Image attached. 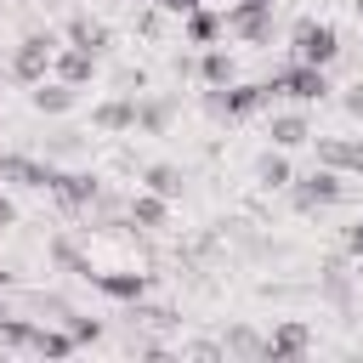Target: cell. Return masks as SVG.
Masks as SVG:
<instances>
[{
	"label": "cell",
	"mask_w": 363,
	"mask_h": 363,
	"mask_svg": "<svg viewBox=\"0 0 363 363\" xmlns=\"http://www.w3.org/2000/svg\"><path fill=\"white\" fill-rule=\"evenodd\" d=\"M340 108H346L352 119H363V79H357L352 91H340Z\"/></svg>",
	"instance_id": "obj_29"
},
{
	"label": "cell",
	"mask_w": 363,
	"mask_h": 363,
	"mask_svg": "<svg viewBox=\"0 0 363 363\" xmlns=\"http://www.w3.org/2000/svg\"><path fill=\"white\" fill-rule=\"evenodd\" d=\"M28 352H34V357H74V352H79V340H74L68 329L34 323V340H28Z\"/></svg>",
	"instance_id": "obj_20"
},
{
	"label": "cell",
	"mask_w": 363,
	"mask_h": 363,
	"mask_svg": "<svg viewBox=\"0 0 363 363\" xmlns=\"http://www.w3.org/2000/svg\"><path fill=\"white\" fill-rule=\"evenodd\" d=\"M221 28H227V34H238V40H250V45H267V40H272V6L233 0V6H227V17H221Z\"/></svg>",
	"instance_id": "obj_7"
},
{
	"label": "cell",
	"mask_w": 363,
	"mask_h": 363,
	"mask_svg": "<svg viewBox=\"0 0 363 363\" xmlns=\"http://www.w3.org/2000/svg\"><path fill=\"white\" fill-rule=\"evenodd\" d=\"M62 45H79V51L102 57V51H108V23L91 17V11H74V17L62 23Z\"/></svg>",
	"instance_id": "obj_12"
},
{
	"label": "cell",
	"mask_w": 363,
	"mask_h": 363,
	"mask_svg": "<svg viewBox=\"0 0 363 363\" xmlns=\"http://www.w3.org/2000/svg\"><path fill=\"white\" fill-rule=\"evenodd\" d=\"M79 147H85V136H74V130L51 136V153H57V159H68V153H79Z\"/></svg>",
	"instance_id": "obj_28"
},
{
	"label": "cell",
	"mask_w": 363,
	"mask_h": 363,
	"mask_svg": "<svg viewBox=\"0 0 363 363\" xmlns=\"http://www.w3.org/2000/svg\"><path fill=\"white\" fill-rule=\"evenodd\" d=\"M267 96H289V102H323L329 96V68H312V62H301V57H289L272 79H267Z\"/></svg>",
	"instance_id": "obj_1"
},
{
	"label": "cell",
	"mask_w": 363,
	"mask_h": 363,
	"mask_svg": "<svg viewBox=\"0 0 363 363\" xmlns=\"http://www.w3.org/2000/svg\"><path fill=\"white\" fill-rule=\"evenodd\" d=\"M267 136H272V147H284V153H289V147L312 142V119H306L301 108H295V113H272V119H267Z\"/></svg>",
	"instance_id": "obj_17"
},
{
	"label": "cell",
	"mask_w": 363,
	"mask_h": 363,
	"mask_svg": "<svg viewBox=\"0 0 363 363\" xmlns=\"http://www.w3.org/2000/svg\"><path fill=\"white\" fill-rule=\"evenodd\" d=\"M289 45H295V57H301V62L329 68V62L340 57V28H335V23H318V17H301V23H295V34H289Z\"/></svg>",
	"instance_id": "obj_4"
},
{
	"label": "cell",
	"mask_w": 363,
	"mask_h": 363,
	"mask_svg": "<svg viewBox=\"0 0 363 363\" xmlns=\"http://www.w3.org/2000/svg\"><path fill=\"white\" fill-rule=\"evenodd\" d=\"M306 352H312V329H306L301 318L272 323V335L261 340V357H267V363H295V357H306Z\"/></svg>",
	"instance_id": "obj_5"
},
{
	"label": "cell",
	"mask_w": 363,
	"mask_h": 363,
	"mask_svg": "<svg viewBox=\"0 0 363 363\" xmlns=\"http://www.w3.org/2000/svg\"><path fill=\"white\" fill-rule=\"evenodd\" d=\"M57 45H62V34H51V28L23 34V40H17V51H11V79H17V85H40V79L51 74Z\"/></svg>",
	"instance_id": "obj_3"
},
{
	"label": "cell",
	"mask_w": 363,
	"mask_h": 363,
	"mask_svg": "<svg viewBox=\"0 0 363 363\" xmlns=\"http://www.w3.org/2000/svg\"><path fill=\"white\" fill-rule=\"evenodd\" d=\"M6 227H17V204L0 193V233H6Z\"/></svg>",
	"instance_id": "obj_32"
},
{
	"label": "cell",
	"mask_w": 363,
	"mask_h": 363,
	"mask_svg": "<svg viewBox=\"0 0 363 363\" xmlns=\"http://www.w3.org/2000/svg\"><path fill=\"white\" fill-rule=\"evenodd\" d=\"M193 74H199V79H204V85L216 91V85H233V79H238V62H233V51L210 45V51L199 57V68H193Z\"/></svg>",
	"instance_id": "obj_19"
},
{
	"label": "cell",
	"mask_w": 363,
	"mask_h": 363,
	"mask_svg": "<svg viewBox=\"0 0 363 363\" xmlns=\"http://www.w3.org/2000/svg\"><path fill=\"white\" fill-rule=\"evenodd\" d=\"M250 6H272V0H250Z\"/></svg>",
	"instance_id": "obj_36"
},
{
	"label": "cell",
	"mask_w": 363,
	"mask_h": 363,
	"mask_svg": "<svg viewBox=\"0 0 363 363\" xmlns=\"http://www.w3.org/2000/svg\"><path fill=\"white\" fill-rule=\"evenodd\" d=\"M91 289H102L108 301H119V306H130V301H147V289H153V272H96L91 267V278H85Z\"/></svg>",
	"instance_id": "obj_8"
},
{
	"label": "cell",
	"mask_w": 363,
	"mask_h": 363,
	"mask_svg": "<svg viewBox=\"0 0 363 363\" xmlns=\"http://www.w3.org/2000/svg\"><path fill=\"white\" fill-rule=\"evenodd\" d=\"M352 11H357V23H363V0H352Z\"/></svg>",
	"instance_id": "obj_34"
},
{
	"label": "cell",
	"mask_w": 363,
	"mask_h": 363,
	"mask_svg": "<svg viewBox=\"0 0 363 363\" xmlns=\"http://www.w3.org/2000/svg\"><path fill=\"white\" fill-rule=\"evenodd\" d=\"M6 318H11V306H6V301H0V323H6Z\"/></svg>",
	"instance_id": "obj_35"
},
{
	"label": "cell",
	"mask_w": 363,
	"mask_h": 363,
	"mask_svg": "<svg viewBox=\"0 0 363 363\" xmlns=\"http://www.w3.org/2000/svg\"><path fill=\"white\" fill-rule=\"evenodd\" d=\"M289 176H295V170H289V159H284V147H267V153L255 159V182H261V187H272V193H284V187H289Z\"/></svg>",
	"instance_id": "obj_22"
},
{
	"label": "cell",
	"mask_w": 363,
	"mask_h": 363,
	"mask_svg": "<svg viewBox=\"0 0 363 363\" xmlns=\"http://www.w3.org/2000/svg\"><path fill=\"white\" fill-rule=\"evenodd\" d=\"M45 255H51V267H62V272H74V278H91V255H85L74 238H62V233H57V238L45 244Z\"/></svg>",
	"instance_id": "obj_21"
},
{
	"label": "cell",
	"mask_w": 363,
	"mask_h": 363,
	"mask_svg": "<svg viewBox=\"0 0 363 363\" xmlns=\"http://www.w3.org/2000/svg\"><path fill=\"white\" fill-rule=\"evenodd\" d=\"M91 125H96V130H108V136L136 130V96H130V91H119V96L96 102V108H91Z\"/></svg>",
	"instance_id": "obj_14"
},
{
	"label": "cell",
	"mask_w": 363,
	"mask_h": 363,
	"mask_svg": "<svg viewBox=\"0 0 363 363\" xmlns=\"http://www.w3.org/2000/svg\"><path fill=\"white\" fill-rule=\"evenodd\" d=\"M142 187H147V193H159V199H170V204H176V199H182V193H187V176H182V164H170V159H153V164H147V170H142Z\"/></svg>",
	"instance_id": "obj_18"
},
{
	"label": "cell",
	"mask_w": 363,
	"mask_h": 363,
	"mask_svg": "<svg viewBox=\"0 0 363 363\" xmlns=\"http://www.w3.org/2000/svg\"><path fill=\"white\" fill-rule=\"evenodd\" d=\"M96 193H102V176H96V170H57V176H51V199H57L62 210H85Z\"/></svg>",
	"instance_id": "obj_9"
},
{
	"label": "cell",
	"mask_w": 363,
	"mask_h": 363,
	"mask_svg": "<svg viewBox=\"0 0 363 363\" xmlns=\"http://www.w3.org/2000/svg\"><path fill=\"white\" fill-rule=\"evenodd\" d=\"M164 221H170V199H159V193H147V187H136V193L125 199V227L159 233Z\"/></svg>",
	"instance_id": "obj_11"
},
{
	"label": "cell",
	"mask_w": 363,
	"mask_h": 363,
	"mask_svg": "<svg viewBox=\"0 0 363 363\" xmlns=\"http://www.w3.org/2000/svg\"><path fill=\"white\" fill-rule=\"evenodd\" d=\"M0 340L17 346V352H28V340H34V318H17V312H11V318L0 323Z\"/></svg>",
	"instance_id": "obj_25"
},
{
	"label": "cell",
	"mask_w": 363,
	"mask_h": 363,
	"mask_svg": "<svg viewBox=\"0 0 363 363\" xmlns=\"http://www.w3.org/2000/svg\"><path fill=\"white\" fill-rule=\"evenodd\" d=\"M346 255H352V261H363V216L346 227Z\"/></svg>",
	"instance_id": "obj_30"
},
{
	"label": "cell",
	"mask_w": 363,
	"mask_h": 363,
	"mask_svg": "<svg viewBox=\"0 0 363 363\" xmlns=\"http://www.w3.org/2000/svg\"><path fill=\"white\" fill-rule=\"evenodd\" d=\"M51 74L62 79V85H91L96 79V57L91 51H79V45H57V57H51Z\"/></svg>",
	"instance_id": "obj_15"
},
{
	"label": "cell",
	"mask_w": 363,
	"mask_h": 363,
	"mask_svg": "<svg viewBox=\"0 0 363 363\" xmlns=\"http://www.w3.org/2000/svg\"><path fill=\"white\" fill-rule=\"evenodd\" d=\"M11 284H17V272H6V267H0V289H11Z\"/></svg>",
	"instance_id": "obj_33"
},
{
	"label": "cell",
	"mask_w": 363,
	"mask_h": 363,
	"mask_svg": "<svg viewBox=\"0 0 363 363\" xmlns=\"http://www.w3.org/2000/svg\"><path fill=\"white\" fill-rule=\"evenodd\" d=\"M74 102H79V91H74V85H62V79H40V85H28V108H34V113H45V119L74 113Z\"/></svg>",
	"instance_id": "obj_13"
},
{
	"label": "cell",
	"mask_w": 363,
	"mask_h": 363,
	"mask_svg": "<svg viewBox=\"0 0 363 363\" xmlns=\"http://www.w3.org/2000/svg\"><path fill=\"white\" fill-rule=\"evenodd\" d=\"M62 329H68L79 346H96V340H102V323H96V318H79V312H68V318H62Z\"/></svg>",
	"instance_id": "obj_26"
},
{
	"label": "cell",
	"mask_w": 363,
	"mask_h": 363,
	"mask_svg": "<svg viewBox=\"0 0 363 363\" xmlns=\"http://www.w3.org/2000/svg\"><path fill=\"white\" fill-rule=\"evenodd\" d=\"M34 312H51V318H57V323H62V318H68V312H74V306H68V301H62V295H45V289H34Z\"/></svg>",
	"instance_id": "obj_27"
},
{
	"label": "cell",
	"mask_w": 363,
	"mask_h": 363,
	"mask_svg": "<svg viewBox=\"0 0 363 363\" xmlns=\"http://www.w3.org/2000/svg\"><path fill=\"white\" fill-rule=\"evenodd\" d=\"M182 23H187V45H216V40L227 34V28H221V17H216V11H204V6H193Z\"/></svg>",
	"instance_id": "obj_23"
},
{
	"label": "cell",
	"mask_w": 363,
	"mask_h": 363,
	"mask_svg": "<svg viewBox=\"0 0 363 363\" xmlns=\"http://www.w3.org/2000/svg\"><path fill=\"white\" fill-rule=\"evenodd\" d=\"M284 193H289V204H295L301 216H312V210H329V204L346 199V176L329 170V164H318V170H306V176H289Z\"/></svg>",
	"instance_id": "obj_2"
},
{
	"label": "cell",
	"mask_w": 363,
	"mask_h": 363,
	"mask_svg": "<svg viewBox=\"0 0 363 363\" xmlns=\"http://www.w3.org/2000/svg\"><path fill=\"white\" fill-rule=\"evenodd\" d=\"M221 352H233V357H261V335L238 323V329H227V335H221Z\"/></svg>",
	"instance_id": "obj_24"
},
{
	"label": "cell",
	"mask_w": 363,
	"mask_h": 363,
	"mask_svg": "<svg viewBox=\"0 0 363 363\" xmlns=\"http://www.w3.org/2000/svg\"><path fill=\"white\" fill-rule=\"evenodd\" d=\"M51 176H57L51 159H34V153H0V187H40V193H51Z\"/></svg>",
	"instance_id": "obj_6"
},
{
	"label": "cell",
	"mask_w": 363,
	"mask_h": 363,
	"mask_svg": "<svg viewBox=\"0 0 363 363\" xmlns=\"http://www.w3.org/2000/svg\"><path fill=\"white\" fill-rule=\"evenodd\" d=\"M318 142V164L340 170V176H363V142L357 136H312Z\"/></svg>",
	"instance_id": "obj_10"
},
{
	"label": "cell",
	"mask_w": 363,
	"mask_h": 363,
	"mask_svg": "<svg viewBox=\"0 0 363 363\" xmlns=\"http://www.w3.org/2000/svg\"><path fill=\"white\" fill-rule=\"evenodd\" d=\"M170 119H176V96H136V130L142 136H164L170 130Z\"/></svg>",
	"instance_id": "obj_16"
},
{
	"label": "cell",
	"mask_w": 363,
	"mask_h": 363,
	"mask_svg": "<svg viewBox=\"0 0 363 363\" xmlns=\"http://www.w3.org/2000/svg\"><path fill=\"white\" fill-rule=\"evenodd\" d=\"M153 6H159L164 17H187V11H193V6H204V0H153Z\"/></svg>",
	"instance_id": "obj_31"
}]
</instances>
